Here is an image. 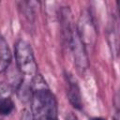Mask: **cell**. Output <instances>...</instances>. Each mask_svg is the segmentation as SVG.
Listing matches in <instances>:
<instances>
[{
	"instance_id": "ba28073f",
	"label": "cell",
	"mask_w": 120,
	"mask_h": 120,
	"mask_svg": "<svg viewBox=\"0 0 120 120\" xmlns=\"http://www.w3.org/2000/svg\"><path fill=\"white\" fill-rule=\"evenodd\" d=\"M67 120H78V119H77V117H76L74 114H69V115L68 116Z\"/></svg>"
},
{
	"instance_id": "3957f363",
	"label": "cell",
	"mask_w": 120,
	"mask_h": 120,
	"mask_svg": "<svg viewBox=\"0 0 120 120\" xmlns=\"http://www.w3.org/2000/svg\"><path fill=\"white\" fill-rule=\"evenodd\" d=\"M68 43L72 50L78 71L83 72L87 68L88 59H87V55H86V52H85V46L82 42L76 29H73L70 38L68 40Z\"/></svg>"
},
{
	"instance_id": "6da1fadb",
	"label": "cell",
	"mask_w": 120,
	"mask_h": 120,
	"mask_svg": "<svg viewBox=\"0 0 120 120\" xmlns=\"http://www.w3.org/2000/svg\"><path fill=\"white\" fill-rule=\"evenodd\" d=\"M31 112L37 120H58V105L53 93L40 74L31 79Z\"/></svg>"
},
{
	"instance_id": "8992f818",
	"label": "cell",
	"mask_w": 120,
	"mask_h": 120,
	"mask_svg": "<svg viewBox=\"0 0 120 120\" xmlns=\"http://www.w3.org/2000/svg\"><path fill=\"white\" fill-rule=\"evenodd\" d=\"M12 62V53L7 40L0 36V74L5 73Z\"/></svg>"
},
{
	"instance_id": "7a4b0ae2",
	"label": "cell",
	"mask_w": 120,
	"mask_h": 120,
	"mask_svg": "<svg viewBox=\"0 0 120 120\" xmlns=\"http://www.w3.org/2000/svg\"><path fill=\"white\" fill-rule=\"evenodd\" d=\"M15 62L18 71L23 78L32 79L38 74V64L35 59L31 45L22 39H19L14 46Z\"/></svg>"
},
{
	"instance_id": "277c9868",
	"label": "cell",
	"mask_w": 120,
	"mask_h": 120,
	"mask_svg": "<svg viewBox=\"0 0 120 120\" xmlns=\"http://www.w3.org/2000/svg\"><path fill=\"white\" fill-rule=\"evenodd\" d=\"M65 79L67 83V96L70 102V104L77 110H82V95L80 91V87L77 80L70 73H65Z\"/></svg>"
},
{
	"instance_id": "9c48e42d",
	"label": "cell",
	"mask_w": 120,
	"mask_h": 120,
	"mask_svg": "<svg viewBox=\"0 0 120 120\" xmlns=\"http://www.w3.org/2000/svg\"><path fill=\"white\" fill-rule=\"evenodd\" d=\"M91 120H105V119H103V118H99V117H98V118H93V119H91Z\"/></svg>"
},
{
	"instance_id": "52a82bcc",
	"label": "cell",
	"mask_w": 120,
	"mask_h": 120,
	"mask_svg": "<svg viewBox=\"0 0 120 120\" xmlns=\"http://www.w3.org/2000/svg\"><path fill=\"white\" fill-rule=\"evenodd\" d=\"M21 120H37L35 118V116L33 115L31 110L28 109H24L22 112V115H21Z\"/></svg>"
},
{
	"instance_id": "5b68a950",
	"label": "cell",
	"mask_w": 120,
	"mask_h": 120,
	"mask_svg": "<svg viewBox=\"0 0 120 120\" xmlns=\"http://www.w3.org/2000/svg\"><path fill=\"white\" fill-rule=\"evenodd\" d=\"M13 88L10 84L0 82V115H9L15 110L14 101L11 98Z\"/></svg>"
}]
</instances>
